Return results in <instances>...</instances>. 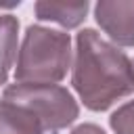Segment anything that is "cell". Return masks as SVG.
<instances>
[{
	"mask_svg": "<svg viewBox=\"0 0 134 134\" xmlns=\"http://www.w3.org/2000/svg\"><path fill=\"white\" fill-rule=\"evenodd\" d=\"M69 134H107L100 126H96V124H80V126H75Z\"/></svg>",
	"mask_w": 134,
	"mask_h": 134,
	"instance_id": "9c48e42d",
	"label": "cell"
},
{
	"mask_svg": "<svg viewBox=\"0 0 134 134\" xmlns=\"http://www.w3.org/2000/svg\"><path fill=\"white\" fill-rule=\"evenodd\" d=\"M17 52H19V19L10 13H0V86L6 84Z\"/></svg>",
	"mask_w": 134,
	"mask_h": 134,
	"instance_id": "52a82bcc",
	"label": "cell"
},
{
	"mask_svg": "<svg viewBox=\"0 0 134 134\" xmlns=\"http://www.w3.org/2000/svg\"><path fill=\"white\" fill-rule=\"evenodd\" d=\"M90 10V4L84 2H48L40 0L34 4V13L38 21H50L61 25L63 29L80 27Z\"/></svg>",
	"mask_w": 134,
	"mask_h": 134,
	"instance_id": "5b68a950",
	"label": "cell"
},
{
	"mask_svg": "<svg viewBox=\"0 0 134 134\" xmlns=\"http://www.w3.org/2000/svg\"><path fill=\"white\" fill-rule=\"evenodd\" d=\"M0 134H46V132L42 124L36 119V115L2 98L0 100Z\"/></svg>",
	"mask_w": 134,
	"mask_h": 134,
	"instance_id": "8992f818",
	"label": "cell"
},
{
	"mask_svg": "<svg viewBox=\"0 0 134 134\" xmlns=\"http://www.w3.org/2000/svg\"><path fill=\"white\" fill-rule=\"evenodd\" d=\"M71 36L46 25H29L23 34L15 82L17 84H59L71 67Z\"/></svg>",
	"mask_w": 134,
	"mask_h": 134,
	"instance_id": "7a4b0ae2",
	"label": "cell"
},
{
	"mask_svg": "<svg viewBox=\"0 0 134 134\" xmlns=\"http://www.w3.org/2000/svg\"><path fill=\"white\" fill-rule=\"evenodd\" d=\"M94 21L117 48L134 46V0H98Z\"/></svg>",
	"mask_w": 134,
	"mask_h": 134,
	"instance_id": "277c9868",
	"label": "cell"
},
{
	"mask_svg": "<svg viewBox=\"0 0 134 134\" xmlns=\"http://www.w3.org/2000/svg\"><path fill=\"white\" fill-rule=\"evenodd\" d=\"M71 86L90 111H107L134 92L132 59L92 27L75 36Z\"/></svg>",
	"mask_w": 134,
	"mask_h": 134,
	"instance_id": "6da1fadb",
	"label": "cell"
},
{
	"mask_svg": "<svg viewBox=\"0 0 134 134\" xmlns=\"http://www.w3.org/2000/svg\"><path fill=\"white\" fill-rule=\"evenodd\" d=\"M132 65H134V61H132Z\"/></svg>",
	"mask_w": 134,
	"mask_h": 134,
	"instance_id": "30bf717a",
	"label": "cell"
},
{
	"mask_svg": "<svg viewBox=\"0 0 134 134\" xmlns=\"http://www.w3.org/2000/svg\"><path fill=\"white\" fill-rule=\"evenodd\" d=\"M4 100H10L27 109L42 124L44 132H59L71 126L80 117V105L75 96L59 84H8L2 92Z\"/></svg>",
	"mask_w": 134,
	"mask_h": 134,
	"instance_id": "3957f363",
	"label": "cell"
},
{
	"mask_svg": "<svg viewBox=\"0 0 134 134\" xmlns=\"http://www.w3.org/2000/svg\"><path fill=\"white\" fill-rule=\"evenodd\" d=\"M109 126L113 134H134V100L117 107L109 117Z\"/></svg>",
	"mask_w": 134,
	"mask_h": 134,
	"instance_id": "ba28073f",
	"label": "cell"
}]
</instances>
